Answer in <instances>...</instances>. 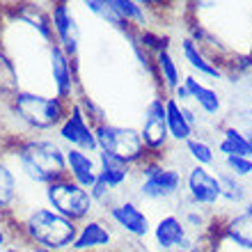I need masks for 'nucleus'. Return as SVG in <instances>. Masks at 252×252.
Segmentation results:
<instances>
[{"label": "nucleus", "instance_id": "nucleus-1", "mask_svg": "<svg viewBox=\"0 0 252 252\" xmlns=\"http://www.w3.org/2000/svg\"><path fill=\"white\" fill-rule=\"evenodd\" d=\"M12 156L21 174L30 184L48 186L66 177L64 149L58 140L51 138H21L14 142Z\"/></svg>", "mask_w": 252, "mask_h": 252}, {"label": "nucleus", "instance_id": "nucleus-2", "mask_svg": "<svg viewBox=\"0 0 252 252\" xmlns=\"http://www.w3.org/2000/svg\"><path fill=\"white\" fill-rule=\"evenodd\" d=\"M21 236L30 246L44 248L48 252H64L71 250L78 236V225L48 206H34L21 222Z\"/></svg>", "mask_w": 252, "mask_h": 252}, {"label": "nucleus", "instance_id": "nucleus-3", "mask_svg": "<svg viewBox=\"0 0 252 252\" xmlns=\"http://www.w3.org/2000/svg\"><path fill=\"white\" fill-rule=\"evenodd\" d=\"M9 110L16 115V120L23 122L28 128L32 131H51L58 128L69 115L71 103L58 99V96H44V94H34L28 90L9 96Z\"/></svg>", "mask_w": 252, "mask_h": 252}, {"label": "nucleus", "instance_id": "nucleus-4", "mask_svg": "<svg viewBox=\"0 0 252 252\" xmlns=\"http://www.w3.org/2000/svg\"><path fill=\"white\" fill-rule=\"evenodd\" d=\"M94 135H96L99 152L110 154L117 160L126 163L128 167H133V165L138 167L140 163L152 158V154H149V149L142 142V135H140L138 128L101 122V124L94 126Z\"/></svg>", "mask_w": 252, "mask_h": 252}, {"label": "nucleus", "instance_id": "nucleus-5", "mask_svg": "<svg viewBox=\"0 0 252 252\" xmlns=\"http://www.w3.org/2000/svg\"><path fill=\"white\" fill-rule=\"evenodd\" d=\"M44 199H46L48 209H53L55 213L64 216L66 220H71L76 225H83L85 220H90L96 209L90 197V190L78 186L69 177L44 186Z\"/></svg>", "mask_w": 252, "mask_h": 252}, {"label": "nucleus", "instance_id": "nucleus-6", "mask_svg": "<svg viewBox=\"0 0 252 252\" xmlns=\"http://www.w3.org/2000/svg\"><path fill=\"white\" fill-rule=\"evenodd\" d=\"M142 184H140V197L147 202H167L174 199L181 192L184 179L174 167H165L160 163V158L152 156L145 163L138 165Z\"/></svg>", "mask_w": 252, "mask_h": 252}, {"label": "nucleus", "instance_id": "nucleus-7", "mask_svg": "<svg viewBox=\"0 0 252 252\" xmlns=\"http://www.w3.org/2000/svg\"><path fill=\"white\" fill-rule=\"evenodd\" d=\"M58 140L64 142L66 147L87 152V154H92V156L99 154L96 135H94V124L85 117V113L80 110V106L76 101H71V108H69L66 120L58 126Z\"/></svg>", "mask_w": 252, "mask_h": 252}, {"label": "nucleus", "instance_id": "nucleus-8", "mask_svg": "<svg viewBox=\"0 0 252 252\" xmlns=\"http://www.w3.org/2000/svg\"><path fill=\"white\" fill-rule=\"evenodd\" d=\"M140 135H142V142L149 149V154L158 158V154L170 142V131H167V120H165V99L156 96V99L147 103L142 126H140Z\"/></svg>", "mask_w": 252, "mask_h": 252}, {"label": "nucleus", "instance_id": "nucleus-9", "mask_svg": "<svg viewBox=\"0 0 252 252\" xmlns=\"http://www.w3.org/2000/svg\"><path fill=\"white\" fill-rule=\"evenodd\" d=\"M186 190L190 204L197 209H211L222 199V188H220L218 174H213L209 167L192 165L186 172Z\"/></svg>", "mask_w": 252, "mask_h": 252}, {"label": "nucleus", "instance_id": "nucleus-10", "mask_svg": "<svg viewBox=\"0 0 252 252\" xmlns=\"http://www.w3.org/2000/svg\"><path fill=\"white\" fill-rule=\"evenodd\" d=\"M48 14H51V23H53L55 44L64 51L69 60H76L80 48V28L71 12V7L66 2H53Z\"/></svg>", "mask_w": 252, "mask_h": 252}, {"label": "nucleus", "instance_id": "nucleus-11", "mask_svg": "<svg viewBox=\"0 0 252 252\" xmlns=\"http://www.w3.org/2000/svg\"><path fill=\"white\" fill-rule=\"evenodd\" d=\"M152 236L160 252H177V250L199 252L197 248L192 246L188 227L184 225V220H181L177 213L163 216L156 225H152Z\"/></svg>", "mask_w": 252, "mask_h": 252}, {"label": "nucleus", "instance_id": "nucleus-12", "mask_svg": "<svg viewBox=\"0 0 252 252\" xmlns=\"http://www.w3.org/2000/svg\"><path fill=\"white\" fill-rule=\"evenodd\" d=\"M106 216L113 220L124 234H128V236H133V239H138V241L147 239V236L152 234L149 216H147L135 202H131V199L113 202V204L106 209Z\"/></svg>", "mask_w": 252, "mask_h": 252}, {"label": "nucleus", "instance_id": "nucleus-13", "mask_svg": "<svg viewBox=\"0 0 252 252\" xmlns=\"http://www.w3.org/2000/svg\"><path fill=\"white\" fill-rule=\"evenodd\" d=\"M48 66H51V78H53L55 96L66 103H71L78 94L76 87V73H73V60H69L58 44L48 46Z\"/></svg>", "mask_w": 252, "mask_h": 252}, {"label": "nucleus", "instance_id": "nucleus-14", "mask_svg": "<svg viewBox=\"0 0 252 252\" xmlns=\"http://www.w3.org/2000/svg\"><path fill=\"white\" fill-rule=\"evenodd\" d=\"M113 246V229L101 218H90L78 225V236L73 241L71 252H101Z\"/></svg>", "mask_w": 252, "mask_h": 252}, {"label": "nucleus", "instance_id": "nucleus-15", "mask_svg": "<svg viewBox=\"0 0 252 252\" xmlns=\"http://www.w3.org/2000/svg\"><path fill=\"white\" fill-rule=\"evenodd\" d=\"M64 160H66V177L71 181H76L78 186H83L85 190L94 186V181L99 179V165H96V156L73 147L64 149Z\"/></svg>", "mask_w": 252, "mask_h": 252}, {"label": "nucleus", "instance_id": "nucleus-16", "mask_svg": "<svg viewBox=\"0 0 252 252\" xmlns=\"http://www.w3.org/2000/svg\"><path fill=\"white\" fill-rule=\"evenodd\" d=\"M222 239L241 252H252V218L243 211L234 213L222 222Z\"/></svg>", "mask_w": 252, "mask_h": 252}, {"label": "nucleus", "instance_id": "nucleus-17", "mask_svg": "<svg viewBox=\"0 0 252 252\" xmlns=\"http://www.w3.org/2000/svg\"><path fill=\"white\" fill-rule=\"evenodd\" d=\"M184 85H186L188 94H190V101L197 106V110H202L204 115H218L222 110V99L220 94L213 90V87L204 85L202 80H197L195 76H186L184 78Z\"/></svg>", "mask_w": 252, "mask_h": 252}, {"label": "nucleus", "instance_id": "nucleus-18", "mask_svg": "<svg viewBox=\"0 0 252 252\" xmlns=\"http://www.w3.org/2000/svg\"><path fill=\"white\" fill-rule=\"evenodd\" d=\"M181 53H184V60L190 64V69H195L199 76L211 78V80L222 78V69H220L190 37H184V39H181Z\"/></svg>", "mask_w": 252, "mask_h": 252}, {"label": "nucleus", "instance_id": "nucleus-19", "mask_svg": "<svg viewBox=\"0 0 252 252\" xmlns=\"http://www.w3.org/2000/svg\"><path fill=\"white\" fill-rule=\"evenodd\" d=\"M96 165H99V179L106 181L110 190L122 188L131 177V167L122 163V160H117L115 156H110V154H96Z\"/></svg>", "mask_w": 252, "mask_h": 252}, {"label": "nucleus", "instance_id": "nucleus-20", "mask_svg": "<svg viewBox=\"0 0 252 252\" xmlns=\"http://www.w3.org/2000/svg\"><path fill=\"white\" fill-rule=\"evenodd\" d=\"M165 120H167V131H170V140L174 142H188L192 138V126L186 122L181 106L172 96H165Z\"/></svg>", "mask_w": 252, "mask_h": 252}, {"label": "nucleus", "instance_id": "nucleus-21", "mask_svg": "<svg viewBox=\"0 0 252 252\" xmlns=\"http://www.w3.org/2000/svg\"><path fill=\"white\" fill-rule=\"evenodd\" d=\"M154 64H156V73H158L160 83H163V87H165L167 92H174V90L184 83V80H181L179 66H177V60H174V55L170 53V48L160 51V53L154 58Z\"/></svg>", "mask_w": 252, "mask_h": 252}, {"label": "nucleus", "instance_id": "nucleus-22", "mask_svg": "<svg viewBox=\"0 0 252 252\" xmlns=\"http://www.w3.org/2000/svg\"><path fill=\"white\" fill-rule=\"evenodd\" d=\"M218 152L222 156H246V158H250V147H248L246 133L236 128V126H225L222 138L218 142Z\"/></svg>", "mask_w": 252, "mask_h": 252}, {"label": "nucleus", "instance_id": "nucleus-23", "mask_svg": "<svg viewBox=\"0 0 252 252\" xmlns=\"http://www.w3.org/2000/svg\"><path fill=\"white\" fill-rule=\"evenodd\" d=\"M16 195H19L16 172L12 170L9 163H5L0 158V211H7L16 202Z\"/></svg>", "mask_w": 252, "mask_h": 252}, {"label": "nucleus", "instance_id": "nucleus-24", "mask_svg": "<svg viewBox=\"0 0 252 252\" xmlns=\"http://www.w3.org/2000/svg\"><path fill=\"white\" fill-rule=\"evenodd\" d=\"M218 179H220V188H222V199H225L227 204L243 206L250 199V190H248V186L241 179L232 177L229 172H220Z\"/></svg>", "mask_w": 252, "mask_h": 252}, {"label": "nucleus", "instance_id": "nucleus-25", "mask_svg": "<svg viewBox=\"0 0 252 252\" xmlns=\"http://www.w3.org/2000/svg\"><path fill=\"white\" fill-rule=\"evenodd\" d=\"M108 2H110L115 14H117L124 23L142 30V26L147 23V14H145V7L140 5V2H133V0H108Z\"/></svg>", "mask_w": 252, "mask_h": 252}, {"label": "nucleus", "instance_id": "nucleus-26", "mask_svg": "<svg viewBox=\"0 0 252 252\" xmlns=\"http://www.w3.org/2000/svg\"><path fill=\"white\" fill-rule=\"evenodd\" d=\"M135 44H138L145 53L149 55H156L160 53V51H165V48H170V44H167L165 37H160L158 32H154V30H149V28H142V30H135Z\"/></svg>", "mask_w": 252, "mask_h": 252}, {"label": "nucleus", "instance_id": "nucleus-27", "mask_svg": "<svg viewBox=\"0 0 252 252\" xmlns=\"http://www.w3.org/2000/svg\"><path fill=\"white\" fill-rule=\"evenodd\" d=\"M186 149L190 154V158L195 165H202V167H211L216 163V152H213V147L209 142L199 138H190L186 142Z\"/></svg>", "mask_w": 252, "mask_h": 252}, {"label": "nucleus", "instance_id": "nucleus-28", "mask_svg": "<svg viewBox=\"0 0 252 252\" xmlns=\"http://www.w3.org/2000/svg\"><path fill=\"white\" fill-rule=\"evenodd\" d=\"M222 163H225V172H229L236 179H250L252 177V158L246 156H222Z\"/></svg>", "mask_w": 252, "mask_h": 252}, {"label": "nucleus", "instance_id": "nucleus-29", "mask_svg": "<svg viewBox=\"0 0 252 252\" xmlns=\"http://www.w3.org/2000/svg\"><path fill=\"white\" fill-rule=\"evenodd\" d=\"M113 192L108 188V184L103 179H96L94 181V186L90 188V197H92L94 206H103V209H108V206L113 204Z\"/></svg>", "mask_w": 252, "mask_h": 252}, {"label": "nucleus", "instance_id": "nucleus-30", "mask_svg": "<svg viewBox=\"0 0 252 252\" xmlns=\"http://www.w3.org/2000/svg\"><path fill=\"white\" fill-rule=\"evenodd\" d=\"M181 220H184V225L188 227V232H190V229H202V227L206 225L204 216H202V209H190V211L184 213Z\"/></svg>", "mask_w": 252, "mask_h": 252}, {"label": "nucleus", "instance_id": "nucleus-31", "mask_svg": "<svg viewBox=\"0 0 252 252\" xmlns=\"http://www.w3.org/2000/svg\"><path fill=\"white\" fill-rule=\"evenodd\" d=\"M181 113H184V117H186V122L188 124L192 126V128H195V126H197V122H199V117H197V110H195V108L190 106V103H188V106H181Z\"/></svg>", "mask_w": 252, "mask_h": 252}, {"label": "nucleus", "instance_id": "nucleus-32", "mask_svg": "<svg viewBox=\"0 0 252 252\" xmlns=\"http://www.w3.org/2000/svg\"><path fill=\"white\" fill-rule=\"evenodd\" d=\"M5 252H48L44 250V248H37V246H30V243H26V246H7Z\"/></svg>", "mask_w": 252, "mask_h": 252}, {"label": "nucleus", "instance_id": "nucleus-33", "mask_svg": "<svg viewBox=\"0 0 252 252\" xmlns=\"http://www.w3.org/2000/svg\"><path fill=\"white\" fill-rule=\"evenodd\" d=\"M241 211H243L246 216H250V218H252V199H248L246 204H243V209H241Z\"/></svg>", "mask_w": 252, "mask_h": 252}, {"label": "nucleus", "instance_id": "nucleus-34", "mask_svg": "<svg viewBox=\"0 0 252 252\" xmlns=\"http://www.w3.org/2000/svg\"><path fill=\"white\" fill-rule=\"evenodd\" d=\"M0 248H7V234L2 229V225H0Z\"/></svg>", "mask_w": 252, "mask_h": 252}, {"label": "nucleus", "instance_id": "nucleus-35", "mask_svg": "<svg viewBox=\"0 0 252 252\" xmlns=\"http://www.w3.org/2000/svg\"><path fill=\"white\" fill-rule=\"evenodd\" d=\"M246 133V140H248V147H250V158H252V128H248V131H243Z\"/></svg>", "mask_w": 252, "mask_h": 252}, {"label": "nucleus", "instance_id": "nucleus-36", "mask_svg": "<svg viewBox=\"0 0 252 252\" xmlns=\"http://www.w3.org/2000/svg\"><path fill=\"white\" fill-rule=\"evenodd\" d=\"M248 115H250V120H252V106H250V110H248Z\"/></svg>", "mask_w": 252, "mask_h": 252}, {"label": "nucleus", "instance_id": "nucleus-37", "mask_svg": "<svg viewBox=\"0 0 252 252\" xmlns=\"http://www.w3.org/2000/svg\"><path fill=\"white\" fill-rule=\"evenodd\" d=\"M177 252H190V250H177Z\"/></svg>", "mask_w": 252, "mask_h": 252}, {"label": "nucleus", "instance_id": "nucleus-38", "mask_svg": "<svg viewBox=\"0 0 252 252\" xmlns=\"http://www.w3.org/2000/svg\"><path fill=\"white\" fill-rule=\"evenodd\" d=\"M0 99H2V96H0ZM0 108H2V101H0Z\"/></svg>", "mask_w": 252, "mask_h": 252}]
</instances>
